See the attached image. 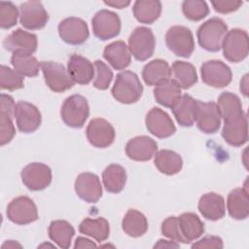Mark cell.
Returning a JSON list of instances; mask_svg holds the SVG:
<instances>
[{
    "instance_id": "816d5d0a",
    "label": "cell",
    "mask_w": 249,
    "mask_h": 249,
    "mask_svg": "<svg viewBox=\"0 0 249 249\" xmlns=\"http://www.w3.org/2000/svg\"><path fill=\"white\" fill-rule=\"evenodd\" d=\"M240 90L244 96L248 95V75L246 74L240 82Z\"/></svg>"
},
{
    "instance_id": "2e32d148",
    "label": "cell",
    "mask_w": 249,
    "mask_h": 249,
    "mask_svg": "<svg viewBox=\"0 0 249 249\" xmlns=\"http://www.w3.org/2000/svg\"><path fill=\"white\" fill-rule=\"evenodd\" d=\"M18 128L23 133H31L39 128L42 122V116L39 109L27 102L18 101L16 103L15 116Z\"/></svg>"
},
{
    "instance_id": "52a82bcc",
    "label": "cell",
    "mask_w": 249,
    "mask_h": 249,
    "mask_svg": "<svg viewBox=\"0 0 249 249\" xmlns=\"http://www.w3.org/2000/svg\"><path fill=\"white\" fill-rule=\"evenodd\" d=\"M41 69L47 86L54 92H63L70 89L75 82L68 70L55 61H41Z\"/></svg>"
},
{
    "instance_id": "d590c367",
    "label": "cell",
    "mask_w": 249,
    "mask_h": 249,
    "mask_svg": "<svg viewBox=\"0 0 249 249\" xmlns=\"http://www.w3.org/2000/svg\"><path fill=\"white\" fill-rule=\"evenodd\" d=\"M217 107L220 112L221 118L228 121L238 117L244 113L242 110V103L239 97L230 91H224L220 94L217 100Z\"/></svg>"
},
{
    "instance_id": "f546056e",
    "label": "cell",
    "mask_w": 249,
    "mask_h": 249,
    "mask_svg": "<svg viewBox=\"0 0 249 249\" xmlns=\"http://www.w3.org/2000/svg\"><path fill=\"white\" fill-rule=\"evenodd\" d=\"M178 221L181 233L186 243L199 238L204 232V224L195 213H183L178 217Z\"/></svg>"
},
{
    "instance_id": "ba28073f",
    "label": "cell",
    "mask_w": 249,
    "mask_h": 249,
    "mask_svg": "<svg viewBox=\"0 0 249 249\" xmlns=\"http://www.w3.org/2000/svg\"><path fill=\"white\" fill-rule=\"evenodd\" d=\"M92 31L99 40H109L117 37L121 31V19L119 16L109 10L98 11L91 19Z\"/></svg>"
},
{
    "instance_id": "4316f807",
    "label": "cell",
    "mask_w": 249,
    "mask_h": 249,
    "mask_svg": "<svg viewBox=\"0 0 249 249\" xmlns=\"http://www.w3.org/2000/svg\"><path fill=\"white\" fill-rule=\"evenodd\" d=\"M181 87L175 79H167L154 89V97L156 101L167 108H172V106L181 97Z\"/></svg>"
},
{
    "instance_id": "7a4b0ae2",
    "label": "cell",
    "mask_w": 249,
    "mask_h": 249,
    "mask_svg": "<svg viewBox=\"0 0 249 249\" xmlns=\"http://www.w3.org/2000/svg\"><path fill=\"white\" fill-rule=\"evenodd\" d=\"M227 32L228 26L223 19L211 18L198 27L196 32L197 42L203 50L215 53L221 50Z\"/></svg>"
},
{
    "instance_id": "e575fe53",
    "label": "cell",
    "mask_w": 249,
    "mask_h": 249,
    "mask_svg": "<svg viewBox=\"0 0 249 249\" xmlns=\"http://www.w3.org/2000/svg\"><path fill=\"white\" fill-rule=\"evenodd\" d=\"M74 235L75 230L67 221L55 220L53 221L49 226L50 238L60 248H69Z\"/></svg>"
},
{
    "instance_id": "d4e9b609",
    "label": "cell",
    "mask_w": 249,
    "mask_h": 249,
    "mask_svg": "<svg viewBox=\"0 0 249 249\" xmlns=\"http://www.w3.org/2000/svg\"><path fill=\"white\" fill-rule=\"evenodd\" d=\"M230 216L234 220H244L249 215L248 192L244 188H237L230 192L227 199Z\"/></svg>"
},
{
    "instance_id": "f1b7e54d",
    "label": "cell",
    "mask_w": 249,
    "mask_h": 249,
    "mask_svg": "<svg viewBox=\"0 0 249 249\" xmlns=\"http://www.w3.org/2000/svg\"><path fill=\"white\" fill-rule=\"evenodd\" d=\"M154 163L159 171L165 175L177 174L183 167L181 156L178 153L167 149L156 153Z\"/></svg>"
},
{
    "instance_id": "ac0fdd59",
    "label": "cell",
    "mask_w": 249,
    "mask_h": 249,
    "mask_svg": "<svg viewBox=\"0 0 249 249\" xmlns=\"http://www.w3.org/2000/svg\"><path fill=\"white\" fill-rule=\"evenodd\" d=\"M37 45V36L21 28L14 30L3 41V47L5 50L13 53L32 54L36 52Z\"/></svg>"
},
{
    "instance_id": "6da1fadb",
    "label": "cell",
    "mask_w": 249,
    "mask_h": 249,
    "mask_svg": "<svg viewBox=\"0 0 249 249\" xmlns=\"http://www.w3.org/2000/svg\"><path fill=\"white\" fill-rule=\"evenodd\" d=\"M111 92L117 101L123 104H132L142 96L143 86L137 74L124 70L117 75Z\"/></svg>"
},
{
    "instance_id": "7c38bea8",
    "label": "cell",
    "mask_w": 249,
    "mask_h": 249,
    "mask_svg": "<svg viewBox=\"0 0 249 249\" xmlns=\"http://www.w3.org/2000/svg\"><path fill=\"white\" fill-rule=\"evenodd\" d=\"M197 128L207 134L215 133L221 125V115L217 104L213 101L203 102L196 100V111L195 120Z\"/></svg>"
},
{
    "instance_id": "44dd1931",
    "label": "cell",
    "mask_w": 249,
    "mask_h": 249,
    "mask_svg": "<svg viewBox=\"0 0 249 249\" xmlns=\"http://www.w3.org/2000/svg\"><path fill=\"white\" fill-rule=\"evenodd\" d=\"M158 152L157 142L146 135L135 136L125 145L126 156L136 161H147Z\"/></svg>"
},
{
    "instance_id": "cb8c5ba5",
    "label": "cell",
    "mask_w": 249,
    "mask_h": 249,
    "mask_svg": "<svg viewBox=\"0 0 249 249\" xmlns=\"http://www.w3.org/2000/svg\"><path fill=\"white\" fill-rule=\"evenodd\" d=\"M103 56L116 70L125 69L131 61V53L128 46L121 40L107 45L103 51Z\"/></svg>"
},
{
    "instance_id": "681fc988",
    "label": "cell",
    "mask_w": 249,
    "mask_h": 249,
    "mask_svg": "<svg viewBox=\"0 0 249 249\" xmlns=\"http://www.w3.org/2000/svg\"><path fill=\"white\" fill-rule=\"evenodd\" d=\"M155 248H178L180 247L179 243L173 240H165V239H160L154 246Z\"/></svg>"
},
{
    "instance_id": "8fae6325",
    "label": "cell",
    "mask_w": 249,
    "mask_h": 249,
    "mask_svg": "<svg viewBox=\"0 0 249 249\" xmlns=\"http://www.w3.org/2000/svg\"><path fill=\"white\" fill-rule=\"evenodd\" d=\"M24 186L34 192L42 191L52 183V170L42 162H31L23 167L20 172Z\"/></svg>"
},
{
    "instance_id": "1f68e13d",
    "label": "cell",
    "mask_w": 249,
    "mask_h": 249,
    "mask_svg": "<svg viewBox=\"0 0 249 249\" xmlns=\"http://www.w3.org/2000/svg\"><path fill=\"white\" fill-rule=\"evenodd\" d=\"M102 181L107 192L118 194L123 191L126 183L125 169L120 164L112 163L103 170Z\"/></svg>"
},
{
    "instance_id": "8992f818",
    "label": "cell",
    "mask_w": 249,
    "mask_h": 249,
    "mask_svg": "<svg viewBox=\"0 0 249 249\" xmlns=\"http://www.w3.org/2000/svg\"><path fill=\"white\" fill-rule=\"evenodd\" d=\"M156 39L151 28L136 27L128 38V49L133 57L138 61L150 58L155 51Z\"/></svg>"
},
{
    "instance_id": "4fadbf2b",
    "label": "cell",
    "mask_w": 249,
    "mask_h": 249,
    "mask_svg": "<svg viewBox=\"0 0 249 249\" xmlns=\"http://www.w3.org/2000/svg\"><path fill=\"white\" fill-rule=\"evenodd\" d=\"M49 14L39 1L23 2L19 6V22L28 30H38L45 27Z\"/></svg>"
},
{
    "instance_id": "8d00e7d4",
    "label": "cell",
    "mask_w": 249,
    "mask_h": 249,
    "mask_svg": "<svg viewBox=\"0 0 249 249\" xmlns=\"http://www.w3.org/2000/svg\"><path fill=\"white\" fill-rule=\"evenodd\" d=\"M171 71L175 76V80L179 83L181 89H188L197 82V74L195 66L189 62L175 60L172 63Z\"/></svg>"
},
{
    "instance_id": "836d02e7",
    "label": "cell",
    "mask_w": 249,
    "mask_h": 249,
    "mask_svg": "<svg viewBox=\"0 0 249 249\" xmlns=\"http://www.w3.org/2000/svg\"><path fill=\"white\" fill-rule=\"evenodd\" d=\"M79 231L94 238L98 242H102L109 237L110 226L108 221L103 217H98L95 219L86 218L81 222Z\"/></svg>"
},
{
    "instance_id": "ffe728a7",
    "label": "cell",
    "mask_w": 249,
    "mask_h": 249,
    "mask_svg": "<svg viewBox=\"0 0 249 249\" xmlns=\"http://www.w3.org/2000/svg\"><path fill=\"white\" fill-rule=\"evenodd\" d=\"M224 140L233 147H240L248 140V119L244 112L233 119L224 121L222 129Z\"/></svg>"
},
{
    "instance_id": "7dc6e473",
    "label": "cell",
    "mask_w": 249,
    "mask_h": 249,
    "mask_svg": "<svg viewBox=\"0 0 249 249\" xmlns=\"http://www.w3.org/2000/svg\"><path fill=\"white\" fill-rule=\"evenodd\" d=\"M15 107H16V103L14 101V98L9 94L2 93L1 94L0 110L15 116Z\"/></svg>"
},
{
    "instance_id": "7402d4cb",
    "label": "cell",
    "mask_w": 249,
    "mask_h": 249,
    "mask_svg": "<svg viewBox=\"0 0 249 249\" xmlns=\"http://www.w3.org/2000/svg\"><path fill=\"white\" fill-rule=\"evenodd\" d=\"M67 70L72 80L80 85H88L95 74L93 64L88 58L77 53L70 55Z\"/></svg>"
},
{
    "instance_id": "83f0119b",
    "label": "cell",
    "mask_w": 249,
    "mask_h": 249,
    "mask_svg": "<svg viewBox=\"0 0 249 249\" xmlns=\"http://www.w3.org/2000/svg\"><path fill=\"white\" fill-rule=\"evenodd\" d=\"M171 68L163 59H154L148 62L142 70V78L146 85L157 86L160 83L169 79L171 76Z\"/></svg>"
},
{
    "instance_id": "f35d334b",
    "label": "cell",
    "mask_w": 249,
    "mask_h": 249,
    "mask_svg": "<svg viewBox=\"0 0 249 249\" xmlns=\"http://www.w3.org/2000/svg\"><path fill=\"white\" fill-rule=\"evenodd\" d=\"M182 12L188 19L198 21L209 14V8L202 0H185L182 3Z\"/></svg>"
},
{
    "instance_id": "277c9868",
    "label": "cell",
    "mask_w": 249,
    "mask_h": 249,
    "mask_svg": "<svg viewBox=\"0 0 249 249\" xmlns=\"http://www.w3.org/2000/svg\"><path fill=\"white\" fill-rule=\"evenodd\" d=\"M224 57L231 62H240L245 59L249 52L248 34L240 28H233L227 32L222 48Z\"/></svg>"
},
{
    "instance_id": "9c48e42d",
    "label": "cell",
    "mask_w": 249,
    "mask_h": 249,
    "mask_svg": "<svg viewBox=\"0 0 249 249\" xmlns=\"http://www.w3.org/2000/svg\"><path fill=\"white\" fill-rule=\"evenodd\" d=\"M202 82L207 86L222 89L230 85L232 79L231 68L221 60H207L200 66Z\"/></svg>"
},
{
    "instance_id": "74e56055",
    "label": "cell",
    "mask_w": 249,
    "mask_h": 249,
    "mask_svg": "<svg viewBox=\"0 0 249 249\" xmlns=\"http://www.w3.org/2000/svg\"><path fill=\"white\" fill-rule=\"evenodd\" d=\"M11 63L14 69L23 77H36L41 68V62L32 54L13 53Z\"/></svg>"
},
{
    "instance_id": "7bdbcfd3",
    "label": "cell",
    "mask_w": 249,
    "mask_h": 249,
    "mask_svg": "<svg viewBox=\"0 0 249 249\" xmlns=\"http://www.w3.org/2000/svg\"><path fill=\"white\" fill-rule=\"evenodd\" d=\"M160 231L161 233L169 238L170 240L176 241V242H181V243H186L180 228H179V221H178V217L176 216H170L168 218H166L162 223H161V227H160Z\"/></svg>"
},
{
    "instance_id": "bcb514c9",
    "label": "cell",
    "mask_w": 249,
    "mask_h": 249,
    "mask_svg": "<svg viewBox=\"0 0 249 249\" xmlns=\"http://www.w3.org/2000/svg\"><path fill=\"white\" fill-rule=\"evenodd\" d=\"M224 247L223 240L221 237L216 235H207L202 237L200 240L196 241L192 245V248H215V249H221Z\"/></svg>"
},
{
    "instance_id": "f6af8a7d",
    "label": "cell",
    "mask_w": 249,
    "mask_h": 249,
    "mask_svg": "<svg viewBox=\"0 0 249 249\" xmlns=\"http://www.w3.org/2000/svg\"><path fill=\"white\" fill-rule=\"evenodd\" d=\"M214 10L220 14H229L238 10L242 6V1L236 0H224V1H212Z\"/></svg>"
},
{
    "instance_id": "5b68a950",
    "label": "cell",
    "mask_w": 249,
    "mask_h": 249,
    "mask_svg": "<svg viewBox=\"0 0 249 249\" xmlns=\"http://www.w3.org/2000/svg\"><path fill=\"white\" fill-rule=\"evenodd\" d=\"M165 43L167 48L177 56L188 58L195 51L193 33L186 26H171L165 34Z\"/></svg>"
},
{
    "instance_id": "3957f363",
    "label": "cell",
    "mask_w": 249,
    "mask_h": 249,
    "mask_svg": "<svg viewBox=\"0 0 249 249\" xmlns=\"http://www.w3.org/2000/svg\"><path fill=\"white\" fill-rule=\"evenodd\" d=\"M89 115V106L86 97L80 94L68 96L60 108L61 120L67 126L81 128Z\"/></svg>"
},
{
    "instance_id": "d6986e66",
    "label": "cell",
    "mask_w": 249,
    "mask_h": 249,
    "mask_svg": "<svg viewBox=\"0 0 249 249\" xmlns=\"http://www.w3.org/2000/svg\"><path fill=\"white\" fill-rule=\"evenodd\" d=\"M75 192L77 196L89 203L97 202L102 196L101 182L96 174L83 172L75 180Z\"/></svg>"
},
{
    "instance_id": "30bf717a",
    "label": "cell",
    "mask_w": 249,
    "mask_h": 249,
    "mask_svg": "<svg viewBox=\"0 0 249 249\" xmlns=\"http://www.w3.org/2000/svg\"><path fill=\"white\" fill-rule=\"evenodd\" d=\"M7 218L17 225H27L38 219V210L34 201L21 196L14 198L7 206Z\"/></svg>"
},
{
    "instance_id": "f907efd6",
    "label": "cell",
    "mask_w": 249,
    "mask_h": 249,
    "mask_svg": "<svg viewBox=\"0 0 249 249\" xmlns=\"http://www.w3.org/2000/svg\"><path fill=\"white\" fill-rule=\"evenodd\" d=\"M104 3L108 6L117 8V9H124L130 4V1H124V0H112V1H104Z\"/></svg>"
},
{
    "instance_id": "ab89813d",
    "label": "cell",
    "mask_w": 249,
    "mask_h": 249,
    "mask_svg": "<svg viewBox=\"0 0 249 249\" xmlns=\"http://www.w3.org/2000/svg\"><path fill=\"white\" fill-rule=\"evenodd\" d=\"M0 87L2 89L16 90L23 88V76L6 65L0 68Z\"/></svg>"
},
{
    "instance_id": "f5cc1de1",
    "label": "cell",
    "mask_w": 249,
    "mask_h": 249,
    "mask_svg": "<svg viewBox=\"0 0 249 249\" xmlns=\"http://www.w3.org/2000/svg\"><path fill=\"white\" fill-rule=\"evenodd\" d=\"M16 248V247H18V248H21L22 246L18 243V242H17V241H15V240H7L3 245H2V248Z\"/></svg>"
},
{
    "instance_id": "ee69618b",
    "label": "cell",
    "mask_w": 249,
    "mask_h": 249,
    "mask_svg": "<svg viewBox=\"0 0 249 249\" xmlns=\"http://www.w3.org/2000/svg\"><path fill=\"white\" fill-rule=\"evenodd\" d=\"M14 115L0 110V144L4 146L8 144L16 134V128L13 124Z\"/></svg>"
},
{
    "instance_id": "e0dca14e",
    "label": "cell",
    "mask_w": 249,
    "mask_h": 249,
    "mask_svg": "<svg viewBox=\"0 0 249 249\" xmlns=\"http://www.w3.org/2000/svg\"><path fill=\"white\" fill-rule=\"evenodd\" d=\"M146 127L158 138H167L173 135L176 127L169 115L160 108L154 107L146 115Z\"/></svg>"
},
{
    "instance_id": "4dcf8cb0",
    "label": "cell",
    "mask_w": 249,
    "mask_h": 249,
    "mask_svg": "<svg viewBox=\"0 0 249 249\" xmlns=\"http://www.w3.org/2000/svg\"><path fill=\"white\" fill-rule=\"evenodd\" d=\"M134 18L141 23L151 24L161 13V3L159 0H137L132 8Z\"/></svg>"
},
{
    "instance_id": "9a60e30c",
    "label": "cell",
    "mask_w": 249,
    "mask_h": 249,
    "mask_svg": "<svg viewBox=\"0 0 249 249\" xmlns=\"http://www.w3.org/2000/svg\"><path fill=\"white\" fill-rule=\"evenodd\" d=\"M58 34L62 41L70 45H81L87 41L89 32L88 24L80 18L70 17L58 24Z\"/></svg>"
},
{
    "instance_id": "484cf974",
    "label": "cell",
    "mask_w": 249,
    "mask_h": 249,
    "mask_svg": "<svg viewBox=\"0 0 249 249\" xmlns=\"http://www.w3.org/2000/svg\"><path fill=\"white\" fill-rule=\"evenodd\" d=\"M172 113L181 126H193L196 120V100L189 94H183L171 108Z\"/></svg>"
},
{
    "instance_id": "60d3db41",
    "label": "cell",
    "mask_w": 249,
    "mask_h": 249,
    "mask_svg": "<svg viewBox=\"0 0 249 249\" xmlns=\"http://www.w3.org/2000/svg\"><path fill=\"white\" fill-rule=\"evenodd\" d=\"M19 18V10L10 1L0 2V26L3 29H9L17 24Z\"/></svg>"
},
{
    "instance_id": "c3c4849f",
    "label": "cell",
    "mask_w": 249,
    "mask_h": 249,
    "mask_svg": "<svg viewBox=\"0 0 249 249\" xmlns=\"http://www.w3.org/2000/svg\"><path fill=\"white\" fill-rule=\"evenodd\" d=\"M93 247H96V244L89 238L79 236L75 240L74 248H76V249L77 248H93Z\"/></svg>"
},
{
    "instance_id": "5bb4252c",
    "label": "cell",
    "mask_w": 249,
    "mask_h": 249,
    "mask_svg": "<svg viewBox=\"0 0 249 249\" xmlns=\"http://www.w3.org/2000/svg\"><path fill=\"white\" fill-rule=\"evenodd\" d=\"M89 142L96 148H107L115 140L116 132L113 125L102 118L92 119L86 130Z\"/></svg>"
},
{
    "instance_id": "b9f144b4",
    "label": "cell",
    "mask_w": 249,
    "mask_h": 249,
    "mask_svg": "<svg viewBox=\"0 0 249 249\" xmlns=\"http://www.w3.org/2000/svg\"><path fill=\"white\" fill-rule=\"evenodd\" d=\"M94 69L95 78L93 81V87L101 90L107 89L113 80L112 70L106 63L99 59L94 61Z\"/></svg>"
},
{
    "instance_id": "603a6c76",
    "label": "cell",
    "mask_w": 249,
    "mask_h": 249,
    "mask_svg": "<svg viewBox=\"0 0 249 249\" xmlns=\"http://www.w3.org/2000/svg\"><path fill=\"white\" fill-rule=\"evenodd\" d=\"M198 211L207 220L218 221L225 216L226 204L224 197L216 193L204 194L198 200Z\"/></svg>"
},
{
    "instance_id": "d6a6232c",
    "label": "cell",
    "mask_w": 249,
    "mask_h": 249,
    "mask_svg": "<svg viewBox=\"0 0 249 249\" xmlns=\"http://www.w3.org/2000/svg\"><path fill=\"white\" fill-rule=\"evenodd\" d=\"M123 231L131 237H140L148 231V221L143 213L128 209L122 221Z\"/></svg>"
}]
</instances>
